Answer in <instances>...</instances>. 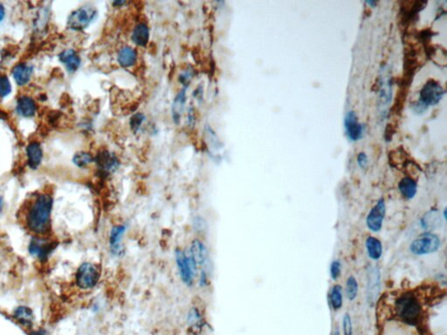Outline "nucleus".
Returning a JSON list of instances; mask_svg holds the SVG:
<instances>
[{"label":"nucleus","instance_id":"obj_37","mask_svg":"<svg viewBox=\"0 0 447 335\" xmlns=\"http://www.w3.org/2000/svg\"><path fill=\"white\" fill-rule=\"evenodd\" d=\"M29 335H47V332L43 329L36 330L29 332Z\"/></svg>","mask_w":447,"mask_h":335},{"label":"nucleus","instance_id":"obj_10","mask_svg":"<svg viewBox=\"0 0 447 335\" xmlns=\"http://www.w3.org/2000/svg\"><path fill=\"white\" fill-rule=\"evenodd\" d=\"M345 135L351 142H356L362 140L364 136L365 127L358 121L356 112L348 111L344 117Z\"/></svg>","mask_w":447,"mask_h":335},{"label":"nucleus","instance_id":"obj_22","mask_svg":"<svg viewBox=\"0 0 447 335\" xmlns=\"http://www.w3.org/2000/svg\"><path fill=\"white\" fill-rule=\"evenodd\" d=\"M136 58L137 53L132 47H124L118 53V62L124 68H130L135 65Z\"/></svg>","mask_w":447,"mask_h":335},{"label":"nucleus","instance_id":"obj_21","mask_svg":"<svg viewBox=\"0 0 447 335\" xmlns=\"http://www.w3.org/2000/svg\"><path fill=\"white\" fill-rule=\"evenodd\" d=\"M150 30L146 24H137L134 28L132 33V40L140 47H145L149 42Z\"/></svg>","mask_w":447,"mask_h":335},{"label":"nucleus","instance_id":"obj_36","mask_svg":"<svg viewBox=\"0 0 447 335\" xmlns=\"http://www.w3.org/2000/svg\"><path fill=\"white\" fill-rule=\"evenodd\" d=\"M5 17H6V9H5V6L0 3V22L4 20Z\"/></svg>","mask_w":447,"mask_h":335},{"label":"nucleus","instance_id":"obj_24","mask_svg":"<svg viewBox=\"0 0 447 335\" xmlns=\"http://www.w3.org/2000/svg\"><path fill=\"white\" fill-rule=\"evenodd\" d=\"M13 317L18 323L26 326H31L33 322V311L27 306H18L15 309Z\"/></svg>","mask_w":447,"mask_h":335},{"label":"nucleus","instance_id":"obj_2","mask_svg":"<svg viewBox=\"0 0 447 335\" xmlns=\"http://www.w3.org/2000/svg\"><path fill=\"white\" fill-rule=\"evenodd\" d=\"M445 94V90L436 80H428L419 92V99L413 105V109L418 115L426 111L429 108L438 105Z\"/></svg>","mask_w":447,"mask_h":335},{"label":"nucleus","instance_id":"obj_12","mask_svg":"<svg viewBox=\"0 0 447 335\" xmlns=\"http://www.w3.org/2000/svg\"><path fill=\"white\" fill-rule=\"evenodd\" d=\"M94 161L97 163V168L101 175L109 176L117 170L119 162L115 155L109 153V151H103L98 154Z\"/></svg>","mask_w":447,"mask_h":335},{"label":"nucleus","instance_id":"obj_13","mask_svg":"<svg viewBox=\"0 0 447 335\" xmlns=\"http://www.w3.org/2000/svg\"><path fill=\"white\" fill-rule=\"evenodd\" d=\"M381 274L379 269L372 267L368 271V284H367V300L368 301L377 300L379 294L381 285Z\"/></svg>","mask_w":447,"mask_h":335},{"label":"nucleus","instance_id":"obj_28","mask_svg":"<svg viewBox=\"0 0 447 335\" xmlns=\"http://www.w3.org/2000/svg\"><path fill=\"white\" fill-rule=\"evenodd\" d=\"M359 285L357 279L353 275L348 277L345 284V295L349 301H354L358 295Z\"/></svg>","mask_w":447,"mask_h":335},{"label":"nucleus","instance_id":"obj_7","mask_svg":"<svg viewBox=\"0 0 447 335\" xmlns=\"http://www.w3.org/2000/svg\"><path fill=\"white\" fill-rule=\"evenodd\" d=\"M379 110L380 115L382 118H385L387 115V110L392 100V80L391 75L383 68L380 75L379 79Z\"/></svg>","mask_w":447,"mask_h":335},{"label":"nucleus","instance_id":"obj_40","mask_svg":"<svg viewBox=\"0 0 447 335\" xmlns=\"http://www.w3.org/2000/svg\"><path fill=\"white\" fill-rule=\"evenodd\" d=\"M333 335H341V333H340V332H339L338 330L336 329L335 330V332H334Z\"/></svg>","mask_w":447,"mask_h":335},{"label":"nucleus","instance_id":"obj_9","mask_svg":"<svg viewBox=\"0 0 447 335\" xmlns=\"http://www.w3.org/2000/svg\"><path fill=\"white\" fill-rule=\"evenodd\" d=\"M57 245L58 244L55 241L49 240L48 238L34 237L30 242L28 250L30 254L37 257L40 261L44 262L47 260L51 253L55 250Z\"/></svg>","mask_w":447,"mask_h":335},{"label":"nucleus","instance_id":"obj_20","mask_svg":"<svg viewBox=\"0 0 447 335\" xmlns=\"http://www.w3.org/2000/svg\"><path fill=\"white\" fill-rule=\"evenodd\" d=\"M191 259L196 266H202L207 259V250L200 240H194L191 247Z\"/></svg>","mask_w":447,"mask_h":335},{"label":"nucleus","instance_id":"obj_34","mask_svg":"<svg viewBox=\"0 0 447 335\" xmlns=\"http://www.w3.org/2000/svg\"><path fill=\"white\" fill-rule=\"evenodd\" d=\"M144 119H145V116L141 114H136L132 116L131 120H130V126L132 128V130L137 131L141 126V122L144 121Z\"/></svg>","mask_w":447,"mask_h":335},{"label":"nucleus","instance_id":"obj_15","mask_svg":"<svg viewBox=\"0 0 447 335\" xmlns=\"http://www.w3.org/2000/svg\"><path fill=\"white\" fill-rule=\"evenodd\" d=\"M59 59L70 73L76 72L79 69L82 62L79 56L73 49H66L62 51L59 54Z\"/></svg>","mask_w":447,"mask_h":335},{"label":"nucleus","instance_id":"obj_8","mask_svg":"<svg viewBox=\"0 0 447 335\" xmlns=\"http://www.w3.org/2000/svg\"><path fill=\"white\" fill-rule=\"evenodd\" d=\"M386 216V203L383 198H379L371 208L366 218V225L371 232L379 233L382 229Z\"/></svg>","mask_w":447,"mask_h":335},{"label":"nucleus","instance_id":"obj_1","mask_svg":"<svg viewBox=\"0 0 447 335\" xmlns=\"http://www.w3.org/2000/svg\"><path fill=\"white\" fill-rule=\"evenodd\" d=\"M53 196L48 192L38 193L30 200L24 212V222L31 233L46 235L51 231Z\"/></svg>","mask_w":447,"mask_h":335},{"label":"nucleus","instance_id":"obj_39","mask_svg":"<svg viewBox=\"0 0 447 335\" xmlns=\"http://www.w3.org/2000/svg\"><path fill=\"white\" fill-rule=\"evenodd\" d=\"M446 208H445L443 212V218H444V220H446Z\"/></svg>","mask_w":447,"mask_h":335},{"label":"nucleus","instance_id":"obj_4","mask_svg":"<svg viewBox=\"0 0 447 335\" xmlns=\"http://www.w3.org/2000/svg\"><path fill=\"white\" fill-rule=\"evenodd\" d=\"M441 247V239L437 234L425 233L410 244V252L416 256H424L435 253Z\"/></svg>","mask_w":447,"mask_h":335},{"label":"nucleus","instance_id":"obj_17","mask_svg":"<svg viewBox=\"0 0 447 335\" xmlns=\"http://www.w3.org/2000/svg\"><path fill=\"white\" fill-rule=\"evenodd\" d=\"M16 110L21 116L26 118L33 117L37 111V106L35 101L29 96H21L17 101Z\"/></svg>","mask_w":447,"mask_h":335},{"label":"nucleus","instance_id":"obj_27","mask_svg":"<svg viewBox=\"0 0 447 335\" xmlns=\"http://www.w3.org/2000/svg\"><path fill=\"white\" fill-rule=\"evenodd\" d=\"M440 221H441V218L438 216V213L432 211V212L426 213L423 218H421L420 224L423 229L428 231L427 233H431L432 229H435L439 225Z\"/></svg>","mask_w":447,"mask_h":335},{"label":"nucleus","instance_id":"obj_30","mask_svg":"<svg viewBox=\"0 0 447 335\" xmlns=\"http://www.w3.org/2000/svg\"><path fill=\"white\" fill-rule=\"evenodd\" d=\"M73 161H74V164L78 167L85 168L86 166H88L91 162H94V159L90 154L86 153V152H79L74 156Z\"/></svg>","mask_w":447,"mask_h":335},{"label":"nucleus","instance_id":"obj_32","mask_svg":"<svg viewBox=\"0 0 447 335\" xmlns=\"http://www.w3.org/2000/svg\"><path fill=\"white\" fill-rule=\"evenodd\" d=\"M330 274L331 279L335 281L341 277V263L339 259L333 260L332 263L330 264Z\"/></svg>","mask_w":447,"mask_h":335},{"label":"nucleus","instance_id":"obj_26","mask_svg":"<svg viewBox=\"0 0 447 335\" xmlns=\"http://www.w3.org/2000/svg\"><path fill=\"white\" fill-rule=\"evenodd\" d=\"M186 89H182V91L180 92L179 94H177V97L175 99L172 106V115H173L174 121L178 123L180 121V118L182 115L185 104L186 101Z\"/></svg>","mask_w":447,"mask_h":335},{"label":"nucleus","instance_id":"obj_19","mask_svg":"<svg viewBox=\"0 0 447 335\" xmlns=\"http://www.w3.org/2000/svg\"><path fill=\"white\" fill-rule=\"evenodd\" d=\"M365 247L368 257L371 260L377 261L382 255V244L378 238L373 236H369L365 240Z\"/></svg>","mask_w":447,"mask_h":335},{"label":"nucleus","instance_id":"obj_38","mask_svg":"<svg viewBox=\"0 0 447 335\" xmlns=\"http://www.w3.org/2000/svg\"><path fill=\"white\" fill-rule=\"evenodd\" d=\"M365 3L369 5V6H371V7H375L376 5H377V2H376V1H366Z\"/></svg>","mask_w":447,"mask_h":335},{"label":"nucleus","instance_id":"obj_14","mask_svg":"<svg viewBox=\"0 0 447 335\" xmlns=\"http://www.w3.org/2000/svg\"><path fill=\"white\" fill-rule=\"evenodd\" d=\"M27 156V164L32 170L38 169L43 159V150L42 145L38 141H31L26 149Z\"/></svg>","mask_w":447,"mask_h":335},{"label":"nucleus","instance_id":"obj_35","mask_svg":"<svg viewBox=\"0 0 447 335\" xmlns=\"http://www.w3.org/2000/svg\"><path fill=\"white\" fill-rule=\"evenodd\" d=\"M356 162H357V164H358L360 169L365 170L366 168L368 167L369 164V158L367 154L365 153V152L359 153Z\"/></svg>","mask_w":447,"mask_h":335},{"label":"nucleus","instance_id":"obj_25","mask_svg":"<svg viewBox=\"0 0 447 335\" xmlns=\"http://www.w3.org/2000/svg\"><path fill=\"white\" fill-rule=\"evenodd\" d=\"M125 233V226L124 225H119V226H115L112 229L111 234H110V247L111 250L115 254H118L121 250V237Z\"/></svg>","mask_w":447,"mask_h":335},{"label":"nucleus","instance_id":"obj_41","mask_svg":"<svg viewBox=\"0 0 447 335\" xmlns=\"http://www.w3.org/2000/svg\"><path fill=\"white\" fill-rule=\"evenodd\" d=\"M2 204H3V201H2V198L0 197V209H1V207H2Z\"/></svg>","mask_w":447,"mask_h":335},{"label":"nucleus","instance_id":"obj_11","mask_svg":"<svg viewBox=\"0 0 447 335\" xmlns=\"http://www.w3.org/2000/svg\"><path fill=\"white\" fill-rule=\"evenodd\" d=\"M176 261L182 281L187 285H192L197 268L194 262L192 261L191 257L188 258L186 253L179 249L176 252Z\"/></svg>","mask_w":447,"mask_h":335},{"label":"nucleus","instance_id":"obj_33","mask_svg":"<svg viewBox=\"0 0 447 335\" xmlns=\"http://www.w3.org/2000/svg\"><path fill=\"white\" fill-rule=\"evenodd\" d=\"M343 335H353V324L350 313H345L342 319Z\"/></svg>","mask_w":447,"mask_h":335},{"label":"nucleus","instance_id":"obj_6","mask_svg":"<svg viewBox=\"0 0 447 335\" xmlns=\"http://www.w3.org/2000/svg\"><path fill=\"white\" fill-rule=\"evenodd\" d=\"M100 279V271L91 263H84L80 265L76 273V284L79 288L88 290L97 285Z\"/></svg>","mask_w":447,"mask_h":335},{"label":"nucleus","instance_id":"obj_3","mask_svg":"<svg viewBox=\"0 0 447 335\" xmlns=\"http://www.w3.org/2000/svg\"><path fill=\"white\" fill-rule=\"evenodd\" d=\"M396 311L402 321L410 325H415L419 321L422 306L414 294H404L396 301Z\"/></svg>","mask_w":447,"mask_h":335},{"label":"nucleus","instance_id":"obj_23","mask_svg":"<svg viewBox=\"0 0 447 335\" xmlns=\"http://www.w3.org/2000/svg\"><path fill=\"white\" fill-rule=\"evenodd\" d=\"M329 301H330V308L334 311H339L343 305V291L341 285H334L332 288L330 289L329 294Z\"/></svg>","mask_w":447,"mask_h":335},{"label":"nucleus","instance_id":"obj_31","mask_svg":"<svg viewBox=\"0 0 447 335\" xmlns=\"http://www.w3.org/2000/svg\"><path fill=\"white\" fill-rule=\"evenodd\" d=\"M12 92V84L6 74H0V98L8 96Z\"/></svg>","mask_w":447,"mask_h":335},{"label":"nucleus","instance_id":"obj_29","mask_svg":"<svg viewBox=\"0 0 447 335\" xmlns=\"http://www.w3.org/2000/svg\"><path fill=\"white\" fill-rule=\"evenodd\" d=\"M188 322L192 329H198L203 326V319L197 308H192L189 312Z\"/></svg>","mask_w":447,"mask_h":335},{"label":"nucleus","instance_id":"obj_16","mask_svg":"<svg viewBox=\"0 0 447 335\" xmlns=\"http://www.w3.org/2000/svg\"><path fill=\"white\" fill-rule=\"evenodd\" d=\"M33 72V68L32 66L28 65L27 63H19L12 69V76L18 86H25L29 82Z\"/></svg>","mask_w":447,"mask_h":335},{"label":"nucleus","instance_id":"obj_5","mask_svg":"<svg viewBox=\"0 0 447 335\" xmlns=\"http://www.w3.org/2000/svg\"><path fill=\"white\" fill-rule=\"evenodd\" d=\"M97 12L93 6H83L71 12L68 18V27L74 31L85 29L96 17Z\"/></svg>","mask_w":447,"mask_h":335},{"label":"nucleus","instance_id":"obj_18","mask_svg":"<svg viewBox=\"0 0 447 335\" xmlns=\"http://www.w3.org/2000/svg\"><path fill=\"white\" fill-rule=\"evenodd\" d=\"M398 191L406 200H412L418 193V182L412 177H404L398 183Z\"/></svg>","mask_w":447,"mask_h":335}]
</instances>
